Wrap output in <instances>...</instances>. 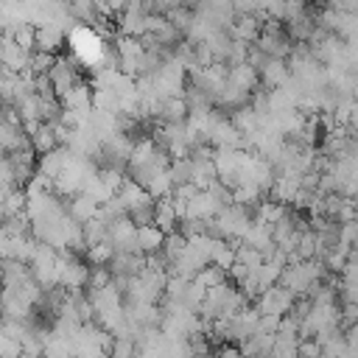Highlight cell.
I'll use <instances>...</instances> for the list:
<instances>
[{
	"instance_id": "obj_1",
	"label": "cell",
	"mask_w": 358,
	"mask_h": 358,
	"mask_svg": "<svg viewBox=\"0 0 358 358\" xmlns=\"http://www.w3.org/2000/svg\"><path fill=\"white\" fill-rule=\"evenodd\" d=\"M215 221H218V229H221V238L224 241H243V235L255 224V215H252V207L229 204L227 210H221L215 215Z\"/></svg>"
},
{
	"instance_id": "obj_2",
	"label": "cell",
	"mask_w": 358,
	"mask_h": 358,
	"mask_svg": "<svg viewBox=\"0 0 358 358\" xmlns=\"http://www.w3.org/2000/svg\"><path fill=\"white\" fill-rule=\"evenodd\" d=\"M294 302H296V296H294L288 288H282V285L277 282V285L266 288V291L257 296L255 310H257L260 316H274V319H282V316H288V310L294 308Z\"/></svg>"
},
{
	"instance_id": "obj_3",
	"label": "cell",
	"mask_w": 358,
	"mask_h": 358,
	"mask_svg": "<svg viewBox=\"0 0 358 358\" xmlns=\"http://www.w3.org/2000/svg\"><path fill=\"white\" fill-rule=\"evenodd\" d=\"M31 53L34 50H25L20 48L8 34H0V67L8 70V73H28V64H31Z\"/></svg>"
},
{
	"instance_id": "obj_4",
	"label": "cell",
	"mask_w": 358,
	"mask_h": 358,
	"mask_svg": "<svg viewBox=\"0 0 358 358\" xmlns=\"http://www.w3.org/2000/svg\"><path fill=\"white\" fill-rule=\"evenodd\" d=\"M145 266H148V257L143 252H115L109 271L115 280H131V277H140Z\"/></svg>"
},
{
	"instance_id": "obj_5",
	"label": "cell",
	"mask_w": 358,
	"mask_h": 358,
	"mask_svg": "<svg viewBox=\"0 0 358 358\" xmlns=\"http://www.w3.org/2000/svg\"><path fill=\"white\" fill-rule=\"evenodd\" d=\"M106 241L115 246V252H140V246H137V224L129 215L109 227Z\"/></svg>"
},
{
	"instance_id": "obj_6",
	"label": "cell",
	"mask_w": 358,
	"mask_h": 358,
	"mask_svg": "<svg viewBox=\"0 0 358 358\" xmlns=\"http://www.w3.org/2000/svg\"><path fill=\"white\" fill-rule=\"evenodd\" d=\"M70 159H73V151H70L67 145H59V148H53V151L42 154V157L36 159V171L53 182V179H59V176H62V171L70 165Z\"/></svg>"
},
{
	"instance_id": "obj_7",
	"label": "cell",
	"mask_w": 358,
	"mask_h": 358,
	"mask_svg": "<svg viewBox=\"0 0 358 358\" xmlns=\"http://www.w3.org/2000/svg\"><path fill=\"white\" fill-rule=\"evenodd\" d=\"M64 25H59V22H45V25H39L36 28V50H42V53H59L62 50V45H64Z\"/></svg>"
},
{
	"instance_id": "obj_8",
	"label": "cell",
	"mask_w": 358,
	"mask_h": 358,
	"mask_svg": "<svg viewBox=\"0 0 358 358\" xmlns=\"http://www.w3.org/2000/svg\"><path fill=\"white\" fill-rule=\"evenodd\" d=\"M218 213H221V207H218V201L213 199V193H210V190H199V193L187 201V215H185V218L210 221V218H215Z\"/></svg>"
},
{
	"instance_id": "obj_9",
	"label": "cell",
	"mask_w": 358,
	"mask_h": 358,
	"mask_svg": "<svg viewBox=\"0 0 358 358\" xmlns=\"http://www.w3.org/2000/svg\"><path fill=\"white\" fill-rule=\"evenodd\" d=\"M260 81L268 87V90H280L291 81V67H288V59H268V64L260 70Z\"/></svg>"
},
{
	"instance_id": "obj_10",
	"label": "cell",
	"mask_w": 358,
	"mask_h": 358,
	"mask_svg": "<svg viewBox=\"0 0 358 358\" xmlns=\"http://www.w3.org/2000/svg\"><path fill=\"white\" fill-rule=\"evenodd\" d=\"M179 213L173 207V199L165 196V199H157V210H154V227H159L165 235L171 232H179Z\"/></svg>"
},
{
	"instance_id": "obj_11",
	"label": "cell",
	"mask_w": 358,
	"mask_h": 358,
	"mask_svg": "<svg viewBox=\"0 0 358 358\" xmlns=\"http://www.w3.org/2000/svg\"><path fill=\"white\" fill-rule=\"evenodd\" d=\"M98 210H101V204L92 201L87 193H78V196H73V199L67 201V215H70L76 224H87L90 218L98 215Z\"/></svg>"
},
{
	"instance_id": "obj_12",
	"label": "cell",
	"mask_w": 358,
	"mask_h": 358,
	"mask_svg": "<svg viewBox=\"0 0 358 358\" xmlns=\"http://www.w3.org/2000/svg\"><path fill=\"white\" fill-rule=\"evenodd\" d=\"M232 36L235 39H241V42H257L260 39V31H263V22H260V17H255V14H246V17H238L235 22H232Z\"/></svg>"
},
{
	"instance_id": "obj_13",
	"label": "cell",
	"mask_w": 358,
	"mask_h": 358,
	"mask_svg": "<svg viewBox=\"0 0 358 358\" xmlns=\"http://www.w3.org/2000/svg\"><path fill=\"white\" fill-rule=\"evenodd\" d=\"M162 243H165V232H162L159 227H154V224L137 227V246H140L143 255H154V252H159Z\"/></svg>"
},
{
	"instance_id": "obj_14",
	"label": "cell",
	"mask_w": 358,
	"mask_h": 358,
	"mask_svg": "<svg viewBox=\"0 0 358 358\" xmlns=\"http://www.w3.org/2000/svg\"><path fill=\"white\" fill-rule=\"evenodd\" d=\"M187 115H190V109H187L185 98H165L157 117H159L162 123H185Z\"/></svg>"
},
{
	"instance_id": "obj_15",
	"label": "cell",
	"mask_w": 358,
	"mask_h": 358,
	"mask_svg": "<svg viewBox=\"0 0 358 358\" xmlns=\"http://www.w3.org/2000/svg\"><path fill=\"white\" fill-rule=\"evenodd\" d=\"M31 148L39 157L48 154V151H53V148H59V140H56V131H53L50 123H39L36 126V131L31 134Z\"/></svg>"
},
{
	"instance_id": "obj_16",
	"label": "cell",
	"mask_w": 358,
	"mask_h": 358,
	"mask_svg": "<svg viewBox=\"0 0 358 358\" xmlns=\"http://www.w3.org/2000/svg\"><path fill=\"white\" fill-rule=\"evenodd\" d=\"M109 355H112V358H137V355H140L137 336H134V333H120V336H115Z\"/></svg>"
},
{
	"instance_id": "obj_17",
	"label": "cell",
	"mask_w": 358,
	"mask_h": 358,
	"mask_svg": "<svg viewBox=\"0 0 358 358\" xmlns=\"http://www.w3.org/2000/svg\"><path fill=\"white\" fill-rule=\"evenodd\" d=\"M168 173L173 179V187L176 185H193V159L190 157H173L168 165Z\"/></svg>"
},
{
	"instance_id": "obj_18",
	"label": "cell",
	"mask_w": 358,
	"mask_h": 358,
	"mask_svg": "<svg viewBox=\"0 0 358 358\" xmlns=\"http://www.w3.org/2000/svg\"><path fill=\"white\" fill-rule=\"evenodd\" d=\"M193 282H196L199 288L210 291V288H215V285H224V282H227V271L210 263V266H204V268H201V271L193 277Z\"/></svg>"
},
{
	"instance_id": "obj_19",
	"label": "cell",
	"mask_w": 358,
	"mask_h": 358,
	"mask_svg": "<svg viewBox=\"0 0 358 358\" xmlns=\"http://www.w3.org/2000/svg\"><path fill=\"white\" fill-rule=\"evenodd\" d=\"M187 249V238L182 235V232H171V235H165V243H162V255H165V260L173 266L179 257H182V252Z\"/></svg>"
},
{
	"instance_id": "obj_20",
	"label": "cell",
	"mask_w": 358,
	"mask_h": 358,
	"mask_svg": "<svg viewBox=\"0 0 358 358\" xmlns=\"http://www.w3.org/2000/svg\"><path fill=\"white\" fill-rule=\"evenodd\" d=\"M8 36L25 50H36V25L34 22H20L14 31H8Z\"/></svg>"
},
{
	"instance_id": "obj_21",
	"label": "cell",
	"mask_w": 358,
	"mask_h": 358,
	"mask_svg": "<svg viewBox=\"0 0 358 358\" xmlns=\"http://www.w3.org/2000/svg\"><path fill=\"white\" fill-rule=\"evenodd\" d=\"M87 257H90L92 266H109L112 257H115V246L109 241H101L95 246H87Z\"/></svg>"
},
{
	"instance_id": "obj_22",
	"label": "cell",
	"mask_w": 358,
	"mask_h": 358,
	"mask_svg": "<svg viewBox=\"0 0 358 358\" xmlns=\"http://www.w3.org/2000/svg\"><path fill=\"white\" fill-rule=\"evenodd\" d=\"M53 64H56V56H53V53H42V50H34V53H31V64H28V73H31V76H48Z\"/></svg>"
},
{
	"instance_id": "obj_23",
	"label": "cell",
	"mask_w": 358,
	"mask_h": 358,
	"mask_svg": "<svg viewBox=\"0 0 358 358\" xmlns=\"http://www.w3.org/2000/svg\"><path fill=\"white\" fill-rule=\"evenodd\" d=\"M109 285H112V271H109V266H92V268H90L87 291H101V288H109Z\"/></svg>"
},
{
	"instance_id": "obj_24",
	"label": "cell",
	"mask_w": 358,
	"mask_h": 358,
	"mask_svg": "<svg viewBox=\"0 0 358 358\" xmlns=\"http://www.w3.org/2000/svg\"><path fill=\"white\" fill-rule=\"evenodd\" d=\"M165 17H168V20H171V22H173V25L182 31V36H185V31L190 28V22H193V17H196V14H193V8L182 6V8H173V11H168Z\"/></svg>"
},
{
	"instance_id": "obj_25",
	"label": "cell",
	"mask_w": 358,
	"mask_h": 358,
	"mask_svg": "<svg viewBox=\"0 0 358 358\" xmlns=\"http://www.w3.org/2000/svg\"><path fill=\"white\" fill-rule=\"evenodd\" d=\"M341 243L350 249H358V218L341 224Z\"/></svg>"
},
{
	"instance_id": "obj_26",
	"label": "cell",
	"mask_w": 358,
	"mask_h": 358,
	"mask_svg": "<svg viewBox=\"0 0 358 358\" xmlns=\"http://www.w3.org/2000/svg\"><path fill=\"white\" fill-rule=\"evenodd\" d=\"M213 358H246V355L241 352V347H238V344H224Z\"/></svg>"
},
{
	"instance_id": "obj_27",
	"label": "cell",
	"mask_w": 358,
	"mask_h": 358,
	"mask_svg": "<svg viewBox=\"0 0 358 358\" xmlns=\"http://www.w3.org/2000/svg\"><path fill=\"white\" fill-rule=\"evenodd\" d=\"M185 6V0H154V8H157V14H168V11H173V8H182Z\"/></svg>"
},
{
	"instance_id": "obj_28",
	"label": "cell",
	"mask_w": 358,
	"mask_h": 358,
	"mask_svg": "<svg viewBox=\"0 0 358 358\" xmlns=\"http://www.w3.org/2000/svg\"><path fill=\"white\" fill-rule=\"evenodd\" d=\"M204 3H207V0H185V6H187V8H201Z\"/></svg>"
}]
</instances>
